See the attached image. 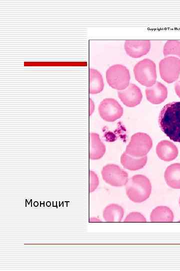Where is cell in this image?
<instances>
[{"instance_id":"6da1fadb","label":"cell","mask_w":180,"mask_h":271,"mask_svg":"<svg viewBox=\"0 0 180 271\" xmlns=\"http://www.w3.org/2000/svg\"><path fill=\"white\" fill-rule=\"evenodd\" d=\"M158 124L171 140L180 143V101L166 104L160 111Z\"/></svg>"},{"instance_id":"7a4b0ae2","label":"cell","mask_w":180,"mask_h":271,"mask_svg":"<svg viewBox=\"0 0 180 271\" xmlns=\"http://www.w3.org/2000/svg\"><path fill=\"white\" fill-rule=\"evenodd\" d=\"M126 194L130 200L141 203L147 200L152 192L150 180L143 175H136L129 179L125 185Z\"/></svg>"},{"instance_id":"3957f363","label":"cell","mask_w":180,"mask_h":271,"mask_svg":"<svg viewBox=\"0 0 180 271\" xmlns=\"http://www.w3.org/2000/svg\"><path fill=\"white\" fill-rule=\"evenodd\" d=\"M134 73L136 80L147 87L156 82V64L149 59H144L137 63L134 68Z\"/></svg>"},{"instance_id":"277c9868","label":"cell","mask_w":180,"mask_h":271,"mask_svg":"<svg viewBox=\"0 0 180 271\" xmlns=\"http://www.w3.org/2000/svg\"><path fill=\"white\" fill-rule=\"evenodd\" d=\"M106 79L108 85L112 88L118 90H123L130 84L129 70L121 64L112 65L106 71Z\"/></svg>"},{"instance_id":"5b68a950","label":"cell","mask_w":180,"mask_h":271,"mask_svg":"<svg viewBox=\"0 0 180 271\" xmlns=\"http://www.w3.org/2000/svg\"><path fill=\"white\" fill-rule=\"evenodd\" d=\"M152 146V140L148 134L137 132L132 136L125 152L134 157H144L146 156Z\"/></svg>"},{"instance_id":"8992f818","label":"cell","mask_w":180,"mask_h":271,"mask_svg":"<svg viewBox=\"0 0 180 271\" xmlns=\"http://www.w3.org/2000/svg\"><path fill=\"white\" fill-rule=\"evenodd\" d=\"M103 180L114 187L124 186L128 180V174L118 166L108 164L104 166L101 172Z\"/></svg>"},{"instance_id":"52a82bcc","label":"cell","mask_w":180,"mask_h":271,"mask_svg":"<svg viewBox=\"0 0 180 271\" xmlns=\"http://www.w3.org/2000/svg\"><path fill=\"white\" fill-rule=\"evenodd\" d=\"M98 113L104 120L114 121L123 114L124 109L120 104L114 98L103 99L98 105Z\"/></svg>"},{"instance_id":"ba28073f","label":"cell","mask_w":180,"mask_h":271,"mask_svg":"<svg viewBox=\"0 0 180 271\" xmlns=\"http://www.w3.org/2000/svg\"><path fill=\"white\" fill-rule=\"evenodd\" d=\"M118 94L122 102L130 107H134L139 104L142 98L140 89L133 83H130L123 90H118Z\"/></svg>"},{"instance_id":"9c48e42d","label":"cell","mask_w":180,"mask_h":271,"mask_svg":"<svg viewBox=\"0 0 180 271\" xmlns=\"http://www.w3.org/2000/svg\"><path fill=\"white\" fill-rule=\"evenodd\" d=\"M124 48L127 54L132 58H140L146 54L150 48V40H126Z\"/></svg>"},{"instance_id":"30bf717a","label":"cell","mask_w":180,"mask_h":271,"mask_svg":"<svg viewBox=\"0 0 180 271\" xmlns=\"http://www.w3.org/2000/svg\"><path fill=\"white\" fill-rule=\"evenodd\" d=\"M147 100L154 104L162 103L166 99L168 91L166 87L159 82L148 87L145 90Z\"/></svg>"},{"instance_id":"8fae6325","label":"cell","mask_w":180,"mask_h":271,"mask_svg":"<svg viewBox=\"0 0 180 271\" xmlns=\"http://www.w3.org/2000/svg\"><path fill=\"white\" fill-rule=\"evenodd\" d=\"M156 151L158 157L166 162L174 160L178 154L176 145L168 140L160 142L156 147Z\"/></svg>"},{"instance_id":"7c38bea8","label":"cell","mask_w":180,"mask_h":271,"mask_svg":"<svg viewBox=\"0 0 180 271\" xmlns=\"http://www.w3.org/2000/svg\"><path fill=\"white\" fill-rule=\"evenodd\" d=\"M172 57L166 58L161 60L159 63L160 73L162 78L168 83H171L175 81L178 77L179 72L176 71L172 66L174 64H172Z\"/></svg>"},{"instance_id":"4fadbf2b","label":"cell","mask_w":180,"mask_h":271,"mask_svg":"<svg viewBox=\"0 0 180 271\" xmlns=\"http://www.w3.org/2000/svg\"><path fill=\"white\" fill-rule=\"evenodd\" d=\"M148 160L146 156L134 157L124 152L121 156L120 163L124 168L130 171H136L143 168Z\"/></svg>"},{"instance_id":"5bb4252c","label":"cell","mask_w":180,"mask_h":271,"mask_svg":"<svg viewBox=\"0 0 180 271\" xmlns=\"http://www.w3.org/2000/svg\"><path fill=\"white\" fill-rule=\"evenodd\" d=\"M106 147L100 141L99 135L91 133L90 135V158L92 160L100 159L105 154Z\"/></svg>"},{"instance_id":"9a60e30c","label":"cell","mask_w":180,"mask_h":271,"mask_svg":"<svg viewBox=\"0 0 180 271\" xmlns=\"http://www.w3.org/2000/svg\"><path fill=\"white\" fill-rule=\"evenodd\" d=\"M167 185L173 189H180V164L174 163L168 166L164 172Z\"/></svg>"},{"instance_id":"2e32d148","label":"cell","mask_w":180,"mask_h":271,"mask_svg":"<svg viewBox=\"0 0 180 271\" xmlns=\"http://www.w3.org/2000/svg\"><path fill=\"white\" fill-rule=\"evenodd\" d=\"M124 215V208L118 204L112 203L106 207L102 216L106 222H120Z\"/></svg>"},{"instance_id":"e0dca14e","label":"cell","mask_w":180,"mask_h":271,"mask_svg":"<svg viewBox=\"0 0 180 271\" xmlns=\"http://www.w3.org/2000/svg\"><path fill=\"white\" fill-rule=\"evenodd\" d=\"M174 215L172 211L166 206H158L154 208L150 213L151 222H172Z\"/></svg>"},{"instance_id":"ac0fdd59","label":"cell","mask_w":180,"mask_h":271,"mask_svg":"<svg viewBox=\"0 0 180 271\" xmlns=\"http://www.w3.org/2000/svg\"><path fill=\"white\" fill-rule=\"evenodd\" d=\"M104 83L102 74L97 70L90 69V93L92 94L100 92L104 89Z\"/></svg>"},{"instance_id":"d6986e66","label":"cell","mask_w":180,"mask_h":271,"mask_svg":"<svg viewBox=\"0 0 180 271\" xmlns=\"http://www.w3.org/2000/svg\"><path fill=\"white\" fill-rule=\"evenodd\" d=\"M124 222H146V219L138 212H132L127 215Z\"/></svg>"},{"instance_id":"ffe728a7","label":"cell","mask_w":180,"mask_h":271,"mask_svg":"<svg viewBox=\"0 0 180 271\" xmlns=\"http://www.w3.org/2000/svg\"><path fill=\"white\" fill-rule=\"evenodd\" d=\"M99 184L98 178L96 174L93 171L90 172V192H94Z\"/></svg>"},{"instance_id":"44dd1931","label":"cell","mask_w":180,"mask_h":271,"mask_svg":"<svg viewBox=\"0 0 180 271\" xmlns=\"http://www.w3.org/2000/svg\"><path fill=\"white\" fill-rule=\"evenodd\" d=\"M174 88L176 94L180 97V79L176 83Z\"/></svg>"},{"instance_id":"7402d4cb","label":"cell","mask_w":180,"mask_h":271,"mask_svg":"<svg viewBox=\"0 0 180 271\" xmlns=\"http://www.w3.org/2000/svg\"><path fill=\"white\" fill-rule=\"evenodd\" d=\"M179 205H180V198H179Z\"/></svg>"},{"instance_id":"603a6c76","label":"cell","mask_w":180,"mask_h":271,"mask_svg":"<svg viewBox=\"0 0 180 271\" xmlns=\"http://www.w3.org/2000/svg\"><path fill=\"white\" fill-rule=\"evenodd\" d=\"M178 221L180 222V220H179Z\"/></svg>"}]
</instances>
